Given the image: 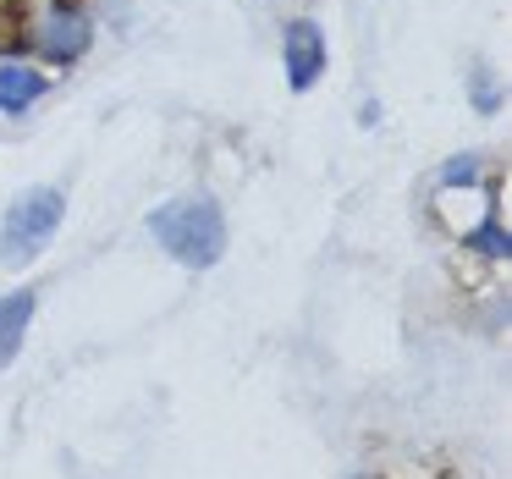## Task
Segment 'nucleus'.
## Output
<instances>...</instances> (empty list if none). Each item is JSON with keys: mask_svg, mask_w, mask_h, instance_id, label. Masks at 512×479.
I'll list each match as a JSON object with an SVG mask.
<instances>
[{"mask_svg": "<svg viewBox=\"0 0 512 479\" xmlns=\"http://www.w3.org/2000/svg\"><path fill=\"white\" fill-rule=\"evenodd\" d=\"M34 309H39L34 292H6V298H0V369L23 353V336H28Z\"/></svg>", "mask_w": 512, "mask_h": 479, "instance_id": "nucleus-5", "label": "nucleus"}, {"mask_svg": "<svg viewBox=\"0 0 512 479\" xmlns=\"http://www.w3.org/2000/svg\"><path fill=\"white\" fill-rule=\"evenodd\" d=\"M468 182H479V155H457L441 166V188H468Z\"/></svg>", "mask_w": 512, "mask_h": 479, "instance_id": "nucleus-7", "label": "nucleus"}, {"mask_svg": "<svg viewBox=\"0 0 512 479\" xmlns=\"http://www.w3.org/2000/svg\"><path fill=\"white\" fill-rule=\"evenodd\" d=\"M61 215H67L61 188H28L23 199L6 210V226H0V254H6V265H23V259H34L39 248L56 237Z\"/></svg>", "mask_w": 512, "mask_h": 479, "instance_id": "nucleus-2", "label": "nucleus"}, {"mask_svg": "<svg viewBox=\"0 0 512 479\" xmlns=\"http://www.w3.org/2000/svg\"><path fill=\"white\" fill-rule=\"evenodd\" d=\"M39 94H45V78H39V72L17 67V61L0 67V111H28Z\"/></svg>", "mask_w": 512, "mask_h": 479, "instance_id": "nucleus-6", "label": "nucleus"}, {"mask_svg": "<svg viewBox=\"0 0 512 479\" xmlns=\"http://www.w3.org/2000/svg\"><path fill=\"white\" fill-rule=\"evenodd\" d=\"M474 105H479V111H496V89H490V72L485 67L474 72Z\"/></svg>", "mask_w": 512, "mask_h": 479, "instance_id": "nucleus-8", "label": "nucleus"}, {"mask_svg": "<svg viewBox=\"0 0 512 479\" xmlns=\"http://www.w3.org/2000/svg\"><path fill=\"white\" fill-rule=\"evenodd\" d=\"M34 45L50 61H78L89 50V17L78 6H45V17L34 23Z\"/></svg>", "mask_w": 512, "mask_h": 479, "instance_id": "nucleus-3", "label": "nucleus"}, {"mask_svg": "<svg viewBox=\"0 0 512 479\" xmlns=\"http://www.w3.org/2000/svg\"><path fill=\"white\" fill-rule=\"evenodd\" d=\"M281 61H287V83L292 89H314L325 72V34L314 23H292L287 39H281Z\"/></svg>", "mask_w": 512, "mask_h": 479, "instance_id": "nucleus-4", "label": "nucleus"}, {"mask_svg": "<svg viewBox=\"0 0 512 479\" xmlns=\"http://www.w3.org/2000/svg\"><path fill=\"white\" fill-rule=\"evenodd\" d=\"M149 232H155V243L188 270H204L226 254V221H221V204H215L210 193L160 204V210L149 215Z\"/></svg>", "mask_w": 512, "mask_h": 479, "instance_id": "nucleus-1", "label": "nucleus"}]
</instances>
